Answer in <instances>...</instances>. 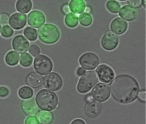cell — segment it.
<instances>
[{
	"mask_svg": "<svg viewBox=\"0 0 146 124\" xmlns=\"http://www.w3.org/2000/svg\"><path fill=\"white\" fill-rule=\"evenodd\" d=\"M110 87L113 99L124 104L134 101L139 92V85L137 81L128 74L118 75L110 83Z\"/></svg>",
	"mask_w": 146,
	"mask_h": 124,
	"instance_id": "obj_1",
	"label": "cell"
},
{
	"mask_svg": "<svg viewBox=\"0 0 146 124\" xmlns=\"http://www.w3.org/2000/svg\"><path fill=\"white\" fill-rule=\"evenodd\" d=\"M36 101L42 110L51 111L55 109L58 106V99L54 92L43 89L36 94Z\"/></svg>",
	"mask_w": 146,
	"mask_h": 124,
	"instance_id": "obj_2",
	"label": "cell"
},
{
	"mask_svg": "<svg viewBox=\"0 0 146 124\" xmlns=\"http://www.w3.org/2000/svg\"><path fill=\"white\" fill-rule=\"evenodd\" d=\"M37 34L39 39L42 43L52 44L59 40L60 32L57 26L52 23H47L39 28Z\"/></svg>",
	"mask_w": 146,
	"mask_h": 124,
	"instance_id": "obj_3",
	"label": "cell"
},
{
	"mask_svg": "<svg viewBox=\"0 0 146 124\" xmlns=\"http://www.w3.org/2000/svg\"><path fill=\"white\" fill-rule=\"evenodd\" d=\"M98 77L95 71H86L79 79L77 86V89L79 93L84 94L89 91L98 82Z\"/></svg>",
	"mask_w": 146,
	"mask_h": 124,
	"instance_id": "obj_4",
	"label": "cell"
},
{
	"mask_svg": "<svg viewBox=\"0 0 146 124\" xmlns=\"http://www.w3.org/2000/svg\"><path fill=\"white\" fill-rule=\"evenodd\" d=\"M33 66L36 73L41 75L49 73L53 69V64L51 59L43 54L38 55L35 58Z\"/></svg>",
	"mask_w": 146,
	"mask_h": 124,
	"instance_id": "obj_5",
	"label": "cell"
},
{
	"mask_svg": "<svg viewBox=\"0 0 146 124\" xmlns=\"http://www.w3.org/2000/svg\"><path fill=\"white\" fill-rule=\"evenodd\" d=\"M42 83L46 88L57 91L62 88L63 81L59 74L55 72H52L43 77Z\"/></svg>",
	"mask_w": 146,
	"mask_h": 124,
	"instance_id": "obj_6",
	"label": "cell"
},
{
	"mask_svg": "<svg viewBox=\"0 0 146 124\" xmlns=\"http://www.w3.org/2000/svg\"><path fill=\"white\" fill-rule=\"evenodd\" d=\"M80 65L87 70H93L96 69L100 64L98 56L93 52H87L83 54L79 58Z\"/></svg>",
	"mask_w": 146,
	"mask_h": 124,
	"instance_id": "obj_7",
	"label": "cell"
},
{
	"mask_svg": "<svg viewBox=\"0 0 146 124\" xmlns=\"http://www.w3.org/2000/svg\"><path fill=\"white\" fill-rule=\"evenodd\" d=\"M91 94L93 99L100 102L106 101L110 96L109 86L102 83L97 84L92 89Z\"/></svg>",
	"mask_w": 146,
	"mask_h": 124,
	"instance_id": "obj_8",
	"label": "cell"
},
{
	"mask_svg": "<svg viewBox=\"0 0 146 124\" xmlns=\"http://www.w3.org/2000/svg\"><path fill=\"white\" fill-rule=\"evenodd\" d=\"M119 42L118 37L112 32L105 33L101 39V44L103 49L106 51H113L117 48Z\"/></svg>",
	"mask_w": 146,
	"mask_h": 124,
	"instance_id": "obj_9",
	"label": "cell"
},
{
	"mask_svg": "<svg viewBox=\"0 0 146 124\" xmlns=\"http://www.w3.org/2000/svg\"><path fill=\"white\" fill-rule=\"evenodd\" d=\"M46 21L45 15L40 10H32L28 14V24L33 27L39 28L45 23Z\"/></svg>",
	"mask_w": 146,
	"mask_h": 124,
	"instance_id": "obj_10",
	"label": "cell"
},
{
	"mask_svg": "<svg viewBox=\"0 0 146 124\" xmlns=\"http://www.w3.org/2000/svg\"><path fill=\"white\" fill-rule=\"evenodd\" d=\"M96 71L100 81L102 82L108 83L114 78V71L111 67L107 65H100L97 67Z\"/></svg>",
	"mask_w": 146,
	"mask_h": 124,
	"instance_id": "obj_11",
	"label": "cell"
},
{
	"mask_svg": "<svg viewBox=\"0 0 146 124\" xmlns=\"http://www.w3.org/2000/svg\"><path fill=\"white\" fill-rule=\"evenodd\" d=\"M12 45L13 48L16 52L22 54L28 51L30 43L24 35L18 34L13 39Z\"/></svg>",
	"mask_w": 146,
	"mask_h": 124,
	"instance_id": "obj_12",
	"label": "cell"
},
{
	"mask_svg": "<svg viewBox=\"0 0 146 124\" xmlns=\"http://www.w3.org/2000/svg\"><path fill=\"white\" fill-rule=\"evenodd\" d=\"M9 23L15 30H20L27 24V15L21 13H14L9 18Z\"/></svg>",
	"mask_w": 146,
	"mask_h": 124,
	"instance_id": "obj_13",
	"label": "cell"
},
{
	"mask_svg": "<svg viewBox=\"0 0 146 124\" xmlns=\"http://www.w3.org/2000/svg\"><path fill=\"white\" fill-rule=\"evenodd\" d=\"M138 14V9L129 4L123 6L119 12V16L129 22L135 20Z\"/></svg>",
	"mask_w": 146,
	"mask_h": 124,
	"instance_id": "obj_14",
	"label": "cell"
},
{
	"mask_svg": "<svg viewBox=\"0 0 146 124\" xmlns=\"http://www.w3.org/2000/svg\"><path fill=\"white\" fill-rule=\"evenodd\" d=\"M128 27L127 22L119 17L113 19L110 25V28L112 32L119 35L125 33L128 29Z\"/></svg>",
	"mask_w": 146,
	"mask_h": 124,
	"instance_id": "obj_15",
	"label": "cell"
},
{
	"mask_svg": "<svg viewBox=\"0 0 146 124\" xmlns=\"http://www.w3.org/2000/svg\"><path fill=\"white\" fill-rule=\"evenodd\" d=\"M101 110V104L94 101L89 102L85 108L86 115L90 118H95L98 116L100 113Z\"/></svg>",
	"mask_w": 146,
	"mask_h": 124,
	"instance_id": "obj_16",
	"label": "cell"
},
{
	"mask_svg": "<svg viewBox=\"0 0 146 124\" xmlns=\"http://www.w3.org/2000/svg\"><path fill=\"white\" fill-rule=\"evenodd\" d=\"M42 76L35 71L29 73L26 78L27 84L34 88H40L42 84Z\"/></svg>",
	"mask_w": 146,
	"mask_h": 124,
	"instance_id": "obj_17",
	"label": "cell"
},
{
	"mask_svg": "<svg viewBox=\"0 0 146 124\" xmlns=\"http://www.w3.org/2000/svg\"><path fill=\"white\" fill-rule=\"evenodd\" d=\"M22 107L24 112L29 115L36 114L38 111L37 105L33 99L23 100L22 102Z\"/></svg>",
	"mask_w": 146,
	"mask_h": 124,
	"instance_id": "obj_18",
	"label": "cell"
},
{
	"mask_svg": "<svg viewBox=\"0 0 146 124\" xmlns=\"http://www.w3.org/2000/svg\"><path fill=\"white\" fill-rule=\"evenodd\" d=\"M86 7V4L83 0H72L69 3V8L75 13H82Z\"/></svg>",
	"mask_w": 146,
	"mask_h": 124,
	"instance_id": "obj_19",
	"label": "cell"
},
{
	"mask_svg": "<svg viewBox=\"0 0 146 124\" xmlns=\"http://www.w3.org/2000/svg\"><path fill=\"white\" fill-rule=\"evenodd\" d=\"M33 3L31 0H18L16 4V9L23 13H29L32 9Z\"/></svg>",
	"mask_w": 146,
	"mask_h": 124,
	"instance_id": "obj_20",
	"label": "cell"
},
{
	"mask_svg": "<svg viewBox=\"0 0 146 124\" xmlns=\"http://www.w3.org/2000/svg\"><path fill=\"white\" fill-rule=\"evenodd\" d=\"M19 59V53L16 51H10L7 53L5 57V61L6 63L10 66H15L17 65Z\"/></svg>",
	"mask_w": 146,
	"mask_h": 124,
	"instance_id": "obj_21",
	"label": "cell"
},
{
	"mask_svg": "<svg viewBox=\"0 0 146 124\" xmlns=\"http://www.w3.org/2000/svg\"><path fill=\"white\" fill-rule=\"evenodd\" d=\"M37 117L42 124H51L53 119L52 113L46 111H40L37 113Z\"/></svg>",
	"mask_w": 146,
	"mask_h": 124,
	"instance_id": "obj_22",
	"label": "cell"
},
{
	"mask_svg": "<svg viewBox=\"0 0 146 124\" xmlns=\"http://www.w3.org/2000/svg\"><path fill=\"white\" fill-rule=\"evenodd\" d=\"M64 21L66 25L68 27L74 28L78 25V17L76 14L70 12L66 16Z\"/></svg>",
	"mask_w": 146,
	"mask_h": 124,
	"instance_id": "obj_23",
	"label": "cell"
},
{
	"mask_svg": "<svg viewBox=\"0 0 146 124\" xmlns=\"http://www.w3.org/2000/svg\"><path fill=\"white\" fill-rule=\"evenodd\" d=\"M18 94L19 97L22 99H30L34 95V90L29 86H23L19 90Z\"/></svg>",
	"mask_w": 146,
	"mask_h": 124,
	"instance_id": "obj_24",
	"label": "cell"
},
{
	"mask_svg": "<svg viewBox=\"0 0 146 124\" xmlns=\"http://www.w3.org/2000/svg\"><path fill=\"white\" fill-rule=\"evenodd\" d=\"M23 34L30 41H35L37 39V30L31 27L27 26L25 28L24 30Z\"/></svg>",
	"mask_w": 146,
	"mask_h": 124,
	"instance_id": "obj_25",
	"label": "cell"
},
{
	"mask_svg": "<svg viewBox=\"0 0 146 124\" xmlns=\"http://www.w3.org/2000/svg\"><path fill=\"white\" fill-rule=\"evenodd\" d=\"M79 20L80 24L85 27L90 26L93 21L92 15L90 13L86 12H84L79 15Z\"/></svg>",
	"mask_w": 146,
	"mask_h": 124,
	"instance_id": "obj_26",
	"label": "cell"
},
{
	"mask_svg": "<svg viewBox=\"0 0 146 124\" xmlns=\"http://www.w3.org/2000/svg\"><path fill=\"white\" fill-rule=\"evenodd\" d=\"M33 58L29 53H24L20 56V65L24 67H29L31 66L33 63Z\"/></svg>",
	"mask_w": 146,
	"mask_h": 124,
	"instance_id": "obj_27",
	"label": "cell"
},
{
	"mask_svg": "<svg viewBox=\"0 0 146 124\" xmlns=\"http://www.w3.org/2000/svg\"><path fill=\"white\" fill-rule=\"evenodd\" d=\"M120 3L116 1H108L107 2L106 7L108 10L111 13H117L120 9Z\"/></svg>",
	"mask_w": 146,
	"mask_h": 124,
	"instance_id": "obj_28",
	"label": "cell"
},
{
	"mask_svg": "<svg viewBox=\"0 0 146 124\" xmlns=\"http://www.w3.org/2000/svg\"><path fill=\"white\" fill-rule=\"evenodd\" d=\"M14 30L8 25H5L1 28V34L5 38H10L13 35Z\"/></svg>",
	"mask_w": 146,
	"mask_h": 124,
	"instance_id": "obj_29",
	"label": "cell"
},
{
	"mask_svg": "<svg viewBox=\"0 0 146 124\" xmlns=\"http://www.w3.org/2000/svg\"><path fill=\"white\" fill-rule=\"evenodd\" d=\"M29 52L33 57H36L40 53V49L37 45L33 44L30 46L29 48Z\"/></svg>",
	"mask_w": 146,
	"mask_h": 124,
	"instance_id": "obj_30",
	"label": "cell"
},
{
	"mask_svg": "<svg viewBox=\"0 0 146 124\" xmlns=\"http://www.w3.org/2000/svg\"><path fill=\"white\" fill-rule=\"evenodd\" d=\"M9 16L6 13H2L0 14V24L2 25H6L9 21Z\"/></svg>",
	"mask_w": 146,
	"mask_h": 124,
	"instance_id": "obj_31",
	"label": "cell"
},
{
	"mask_svg": "<svg viewBox=\"0 0 146 124\" xmlns=\"http://www.w3.org/2000/svg\"><path fill=\"white\" fill-rule=\"evenodd\" d=\"M25 124H40L38 119L35 116H29L26 118Z\"/></svg>",
	"mask_w": 146,
	"mask_h": 124,
	"instance_id": "obj_32",
	"label": "cell"
},
{
	"mask_svg": "<svg viewBox=\"0 0 146 124\" xmlns=\"http://www.w3.org/2000/svg\"><path fill=\"white\" fill-rule=\"evenodd\" d=\"M9 94V90L8 88L5 86L0 87V97L5 98L8 96Z\"/></svg>",
	"mask_w": 146,
	"mask_h": 124,
	"instance_id": "obj_33",
	"label": "cell"
},
{
	"mask_svg": "<svg viewBox=\"0 0 146 124\" xmlns=\"http://www.w3.org/2000/svg\"><path fill=\"white\" fill-rule=\"evenodd\" d=\"M138 99L142 102H146V90H141L139 92Z\"/></svg>",
	"mask_w": 146,
	"mask_h": 124,
	"instance_id": "obj_34",
	"label": "cell"
},
{
	"mask_svg": "<svg viewBox=\"0 0 146 124\" xmlns=\"http://www.w3.org/2000/svg\"><path fill=\"white\" fill-rule=\"evenodd\" d=\"M129 4H130L131 6L134 7H140L141 4V1L138 0V1H136V0H131V1H128Z\"/></svg>",
	"mask_w": 146,
	"mask_h": 124,
	"instance_id": "obj_35",
	"label": "cell"
},
{
	"mask_svg": "<svg viewBox=\"0 0 146 124\" xmlns=\"http://www.w3.org/2000/svg\"><path fill=\"white\" fill-rule=\"evenodd\" d=\"M70 124H86V123L82 119H77L72 121Z\"/></svg>",
	"mask_w": 146,
	"mask_h": 124,
	"instance_id": "obj_36",
	"label": "cell"
},
{
	"mask_svg": "<svg viewBox=\"0 0 146 124\" xmlns=\"http://www.w3.org/2000/svg\"><path fill=\"white\" fill-rule=\"evenodd\" d=\"M85 70L84 69L82 68V67H79V68L77 69V70L76 74L80 76L83 75V74L85 73Z\"/></svg>",
	"mask_w": 146,
	"mask_h": 124,
	"instance_id": "obj_37",
	"label": "cell"
},
{
	"mask_svg": "<svg viewBox=\"0 0 146 124\" xmlns=\"http://www.w3.org/2000/svg\"><path fill=\"white\" fill-rule=\"evenodd\" d=\"M70 8L68 7V5L65 4L63 6V7H62V11L64 13L67 14V13H70Z\"/></svg>",
	"mask_w": 146,
	"mask_h": 124,
	"instance_id": "obj_38",
	"label": "cell"
},
{
	"mask_svg": "<svg viewBox=\"0 0 146 124\" xmlns=\"http://www.w3.org/2000/svg\"><path fill=\"white\" fill-rule=\"evenodd\" d=\"M84 10H85V12H86V13H89L90 12H91V8L89 7H86Z\"/></svg>",
	"mask_w": 146,
	"mask_h": 124,
	"instance_id": "obj_39",
	"label": "cell"
},
{
	"mask_svg": "<svg viewBox=\"0 0 146 124\" xmlns=\"http://www.w3.org/2000/svg\"><path fill=\"white\" fill-rule=\"evenodd\" d=\"M141 2L142 3V4H143V6H144V8H145V5H146V1H141Z\"/></svg>",
	"mask_w": 146,
	"mask_h": 124,
	"instance_id": "obj_40",
	"label": "cell"
},
{
	"mask_svg": "<svg viewBox=\"0 0 146 124\" xmlns=\"http://www.w3.org/2000/svg\"><path fill=\"white\" fill-rule=\"evenodd\" d=\"M1 25L0 24V32H1Z\"/></svg>",
	"mask_w": 146,
	"mask_h": 124,
	"instance_id": "obj_41",
	"label": "cell"
}]
</instances>
